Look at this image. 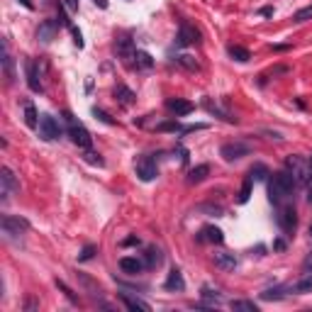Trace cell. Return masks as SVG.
Returning a JSON list of instances; mask_svg holds the SVG:
<instances>
[{
	"mask_svg": "<svg viewBox=\"0 0 312 312\" xmlns=\"http://www.w3.org/2000/svg\"><path fill=\"white\" fill-rule=\"evenodd\" d=\"M176 42H178V46L195 44V42H198V30H195L190 22L183 20V22H180V30H178V39H176Z\"/></svg>",
	"mask_w": 312,
	"mask_h": 312,
	"instance_id": "obj_13",
	"label": "cell"
},
{
	"mask_svg": "<svg viewBox=\"0 0 312 312\" xmlns=\"http://www.w3.org/2000/svg\"><path fill=\"white\" fill-rule=\"evenodd\" d=\"M115 98L122 102L124 108L134 105V100H137V95H134V93H132L129 88H127V86H117V88H115Z\"/></svg>",
	"mask_w": 312,
	"mask_h": 312,
	"instance_id": "obj_25",
	"label": "cell"
},
{
	"mask_svg": "<svg viewBox=\"0 0 312 312\" xmlns=\"http://www.w3.org/2000/svg\"><path fill=\"white\" fill-rule=\"evenodd\" d=\"M134 59H137V68H151L154 66V59L146 54V51H137Z\"/></svg>",
	"mask_w": 312,
	"mask_h": 312,
	"instance_id": "obj_31",
	"label": "cell"
},
{
	"mask_svg": "<svg viewBox=\"0 0 312 312\" xmlns=\"http://www.w3.org/2000/svg\"><path fill=\"white\" fill-rule=\"evenodd\" d=\"M20 190V183L15 178V173H12L8 166L0 168V195H3V202H8L12 198V193H17Z\"/></svg>",
	"mask_w": 312,
	"mask_h": 312,
	"instance_id": "obj_8",
	"label": "cell"
},
{
	"mask_svg": "<svg viewBox=\"0 0 312 312\" xmlns=\"http://www.w3.org/2000/svg\"><path fill=\"white\" fill-rule=\"evenodd\" d=\"M166 108L173 112L176 117H186V115H190V112L195 110V105H193V102H188V100H183V98H168Z\"/></svg>",
	"mask_w": 312,
	"mask_h": 312,
	"instance_id": "obj_14",
	"label": "cell"
},
{
	"mask_svg": "<svg viewBox=\"0 0 312 312\" xmlns=\"http://www.w3.org/2000/svg\"><path fill=\"white\" fill-rule=\"evenodd\" d=\"M249 176H251V180H264L266 176H271V171H268L266 164H254L251 171H249Z\"/></svg>",
	"mask_w": 312,
	"mask_h": 312,
	"instance_id": "obj_30",
	"label": "cell"
},
{
	"mask_svg": "<svg viewBox=\"0 0 312 312\" xmlns=\"http://www.w3.org/2000/svg\"><path fill=\"white\" fill-rule=\"evenodd\" d=\"M59 27H61V22H59V20H44V22L37 27V39H39L42 44H49V42L56 37Z\"/></svg>",
	"mask_w": 312,
	"mask_h": 312,
	"instance_id": "obj_11",
	"label": "cell"
},
{
	"mask_svg": "<svg viewBox=\"0 0 312 312\" xmlns=\"http://www.w3.org/2000/svg\"><path fill=\"white\" fill-rule=\"evenodd\" d=\"M212 261H215V266L220 268V271H234L237 268V256L234 254H227V251H220V254H212Z\"/></svg>",
	"mask_w": 312,
	"mask_h": 312,
	"instance_id": "obj_16",
	"label": "cell"
},
{
	"mask_svg": "<svg viewBox=\"0 0 312 312\" xmlns=\"http://www.w3.org/2000/svg\"><path fill=\"white\" fill-rule=\"evenodd\" d=\"M61 134H64V129H61V124H59L56 117H51V115H42L39 117V137L44 142H54Z\"/></svg>",
	"mask_w": 312,
	"mask_h": 312,
	"instance_id": "obj_6",
	"label": "cell"
},
{
	"mask_svg": "<svg viewBox=\"0 0 312 312\" xmlns=\"http://www.w3.org/2000/svg\"><path fill=\"white\" fill-rule=\"evenodd\" d=\"M24 71H27V86L32 93H42V81H39V64L34 61V59H27V64H24Z\"/></svg>",
	"mask_w": 312,
	"mask_h": 312,
	"instance_id": "obj_10",
	"label": "cell"
},
{
	"mask_svg": "<svg viewBox=\"0 0 312 312\" xmlns=\"http://www.w3.org/2000/svg\"><path fill=\"white\" fill-rule=\"evenodd\" d=\"M37 307H39V300H37V298H27V300H24V310H27V312L37 310Z\"/></svg>",
	"mask_w": 312,
	"mask_h": 312,
	"instance_id": "obj_43",
	"label": "cell"
},
{
	"mask_svg": "<svg viewBox=\"0 0 312 312\" xmlns=\"http://www.w3.org/2000/svg\"><path fill=\"white\" fill-rule=\"evenodd\" d=\"M273 249H278V251H283V249H285V242H273Z\"/></svg>",
	"mask_w": 312,
	"mask_h": 312,
	"instance_id": "obj_46",
	"label": "cell"
},
{
	"mask_svg": "<svg viewBox=\"0 0 312 312\" xmlns=\"http://www.w3.org/2000/svg\"><path fill=\"white\" fill-rule=\"evenodd\" d=\"M0 227H3V234H5V237H20V234H24L30 229V222H27L24 217H17V215H3Z\"/></svg>",
	"mask_w": 312,
	"mask_h": 312,
	"instance_id": "obj_5",
	"label": "cell"
},
{
	"mask_svg": "<svg viewBox=\"0 0 312 312\" xmlns=\"http://www.w3.org/2000/svg\"><path fill=\"white\" fill-rule=\"evenodd\" d=\"M95 5H100L102 10H105V8H108V0H95Z\"/></svg>",
	"mask_w": 312,
	"mask_h": 312,
	"instance_id": "obj_49",
	"label": "cell"
},
{
	"mask_svg": "<svg viewBox=\"0 0 312 312\" xmlns=\"http://www.w3.org/2000/svg\"><path fill=\"white\" fill-rule=\"evenodd\" d=\"M210 176V166L207 164H200V166H195V168H190V173H188V183L190 186H195V183H202V180Z\"/></svg>",
	"mask_w": 312,
	"mask_h": 312,
	"instance_id": "obj_22",
	"label": "cell"
},
{
	"mask_svg": "<svg viewBox=\"0 0 312 312\" xmlns=\"http://www.w3.org/2000/svg\"><path fill=\"white\" fill-rule=\"evenodd\" d=\"M293 20H295V22H307V20H312V5H307V8L298 10L295 15H293Z\"/></svg>",
	"mask_w": 312,
	"mask_h": 312,
	"instance_id": "obj_38",
	"label": "cell"
},
{
	"mask_svg": "<svg viewBox=\"0 0 312 312\" xmlns=\"http://www.w3.org/2000/svg\"><path fill=\"white\" fill-rule=\"evenodd\" d=\"M64 120H66V124H68V137H71V142H73L78 149H90V146H93V137H90L88 129L78 122L71 112H64Z\"/></svg>",
	"mask_w": 312,
	"mask_h": 312,
	"instance_id": "obj_2",
	"label": "cell"
},
{
	"mask_svg": "<svg viewBox=\"0 0 312 312\" xmlns=\"http://www.w3.org/2000/svg\"><path fill=\"white\" fill-rule=\"evenodd\" d=\"M156 129L159 132H178V134H183V124H178V122H161V124H156Z\"/></svg>",
	"mask_w": 312,
	"mask_h": 312,
	"instance_id": "obj_36",
	"label": "cell"
},
{
	"mask_svg": "<svg viewBox=\"0 0 312 312\" xmlns=\"http://www.w3.org/2000/svg\"><path fill=\"white\" fill-rule=\"evenodd\" d=\"M161 264H164V254H161V249H159V246H146L144 266L149 268V271H154V268H159Z\"/></svg>",
	"mask_w": 312,
	"mask_h": 312,
	"instance_id": "obj_17",
	"label": "cell"
},
{
	"mask_svg": "<svg viewBox=\"0 0 312 312\" xmlns=\"http://www.w3.org/2000/svg\"><path fill=\"white\" fill-rule=\"evenodd\" d=\"M115 49L120 51V56H122L124 61H127V59H134V54H137V49L132 46V42H129V39H120Z\"/></svg>",
	"mask_w": 312,
	"mask_h": 312,
	"instance_id": "obj_28",
	"label": "cell"
},
{
	"mask_svg": "<svg viewBox=\"0 0 312 312\" xmlns=\"http://www.w3.org/2000/svg\"><path fill=\"white\" fill-rule=\"evenodd\" d=\"M95 251H98V246L95 244H86L83 246V251L78 254V261H90V258L95 256Z\"/></svg>",
	"mask_w": 312,
	"mask_h": 312,
	"instance_id": "obj_37",
	"label": "cell"
},
{
	"mask_svg": "<svg viewBox=\"0 0 312 312\" xmlns=\"http://www.w3.org/2000/svg\"><path fill=\"white\" fill-rule=\"evenodd\" d=\"M310 239H312V222H310Z\"/></svg>",
	"mask_w": 312,
	"mask_h": 312,
	"instance_id": "obj_51",
	"label": "cell"
},
{
	"mask_svg": "<svg viewBox=\"0 0 312 312\" xmlns=\"http://www.w3.org/2000/svg\"><path fill=\"white\" fill-rule=\"evenodd\" d=\"M261 15H264V17H271V15H273V8H261Z\"/></svg>",
	"mask_w": 312,
	"mask_h": 312,
	"instance_id": "obj_45",
	"label": "cell"
},
{
	"mask_svg": "<svg viewBox=\"0 0 312 312\" xmlns=\"http://www.w3.org/2000/svg\"><path fill=\"white\" fill-rule=\"evenodd\" d=\"M198 239H200V242H212V244H222L224 234H222V229H217V227H202V232Z\"/></svg>",
	"mask_w": 312,
	"mask_h": 312,
	"instance_id": "obj_21",
	"label": "cell"
},
{
	"mask_svg": "<svg viewBox=\"0 0 312 312\" xmlns=\"http://www.w3.org/2000/svg\"><path fill=\"white\" fill-rule=\"evenodd\" d=\"M285 171H288L295 186H307L310 183V161H305L302 156H288L285 159Z\"/></svg>",
	"mask_w": 312,
	"mask_h": 312,
	"instance_id": "obj_3",
	"label": "cell"
},
{
	"mask_svg": "<svg viewBox=\"0 0 312 312\" xmlns=\"http://www.w3.org/2000/svg\"><path fill=\"white\" fill-rule=\"evenodd\" d=\"M198 210L210 212V215H215V217H222L224 215V207H220V205H198Z\"/></svg>",
	"mask_w": 312,
	"mask_h": 312,
	"instance_id": "obj_39",
	"label": "cell"
},
{
	"mask_svg": "<svg viewBox=\"0 0 312 312\" xmlns=\"http://www.w3.org/2000/svg\"><path fill=\"white\" fill-rule=\"evenodd\" d=\"M93 115H95V120H100V122H105V124H115V120H112L108 112H102V110H98V108H93Z\"/></svg>",
	"mask_w": 312,
	"mask_h": 312,
	"instance_id": "obj_41",
	"label": "cell"
},
{
	"mask_svg": "<svg viewBox=\"0 0 312 312\" xmlns=\"http://www.w3.org/2000/svg\"><path fill=\"white\" fill-rule=\"evenodd\" d=\"M124 244H127V246H132V244H139V239H137V237H129V239H124Z\"/></svg>",
	"mask_w": 312,
	"mask_h": 312,
	"instance_id": "obj_47",
	"label": "cell"
},
{
	"mask_svg": "<svg viewBox=\"0 0 312 312\" xmlns=\"http://www.w3.org/2000/svg\"><path fill=\"white\" fill-rule=\"evenodd\" d=\"M249 144H244V142H227V144H222V149H220V156H222L224 161H237V159H244V156H249Z\"/></svg>",
	"mask_w": 312,
	"mask_h": 312,
	"instance_id": "obj_9",
	"label": "cell"
},
{
	"mask_svg": "<svg viewBox=\"0 0 312 312\" xmlns=\"http://www.w3.org/2000/svg\"><path fill=\"white\" fill-rule=\"evenodd\" d=\"M176 61H178L180 66H186L188 68V71H198V61H195V59H193V56H188V54H180V56H176Z\"/></svg>",
	"mask_w": 312,
	"mask_h": 312,
	"instance_id": "obj_34",
	"label": "cell"
},
{
	"mask_svg": "<svg viewBox=\"0 0 312 312\" xmlns=\"http://www.w3.org/2000/svg\"><path fill=\"white\" fill-rule=\"evenodd\" d=\"M56 288L61 290V293H64V295H66V298H68L71 302H73V305H78V302H81V300H78V295H76V293H73L71 288H68V285L64 283V280H59V278H56Z\"/></svg>",
	"mask_w": 312,
	"mask_h": 312,
	"instance_id": "obj_35",
	"label": "cell"
},
{
	"mask_svg": "<svg viewBox=\"0 0 312 312\" xmlns=\"http://www.w3.org/2000/svg\"><path fill=\"white\" fill-rule=\"evenodd\" d=\"M200 300L212 310L215 305H222V295H220L217 290H212L210 285H202V288H200Z\"/></svg>",
	"mask_w": 312,
	"mask_h": 312,
	"instance_id": "obj_20",
	"label": "cell"
},
{
	"mask_svg": "<svg viewBox=\"0 0 312 312\" xmlns=\"http://www.w3.org/2000/svg\"><path fill=\"white\" fill-rule=\"evenodd\" d=\"M290 293H295V295L312 293V271H305V273L300 276V280H295V283L290 285Z\"/></svg>",
	"mask_w": 312,
	"mask_h": 312,
	"instance_id": "obj_18",
	"label": "cell"
},
{
	"mask_svg": "<svg viewBox=\"0 0 312 312\" xmlns=\"http://www.w3.org/2000/svg\"><path fill=\"white\" fill-rule=\"evenodd\" d=\"M290 293V285H276V288H266L261 293V300H283Z\"/></svg>",
	"mask_w": 312,
	"mask_h": 312,
	"instance_id": "obj_23",
	"label": "cell"
},
{
	"mask_svg": "<svg viewBox=\"0 0 312 312\" xmlns=\"http://www.w3.org/2000/svg\"><path fill=\"white\" fill-rule=\"evenodd\" d=\"M229 56H232L234 61H239V64H246L249 59H251V51L249 49H244V46H239V44H229Z\"/></svg>",
	"mask_w": 312,
	"mask_h": 312,
	"instance_id": "obj_26",
	"label": "cell"
},
{
	"mask_svg": "<svg viewBox=\"0 0 312 312\" xmlns=\"http://www.w3.org/2000/svg\"><path fill=\"white\" fill-rule=\"evenodd\" d=\"M78 276V280H81V283H83V285H86V288L90 290V295H93V298H100V285H98V283H95V280L90 278V276H86V273H76Z\"/></svg>",
	"mask_w": 312,
	"mask_h": 312,
	"instance_id": "obj_27",
	"label": "cell"
},
{
	"mask_svg": "<svg viewBox=\"0 0 312 312\" xmlns=\"http://www.w3.org/2000/svg\"><path fill=\"white\" fill-rule=\"evenodd\" d=\"M71 32H73V44H76L78 49H83V37H81V30L71 27Z\"/></svg>",
	"mask_w": 312,
	"mask_h": 312,
	"instance_id": "obj_42",
	"label": "cell"
},
{
	"mask_svg": "<svg viewBox=\"0 0 312 312\" xmlns=\"http://www.w3.org/2000/svg\"><path fill=\"white\" fill-rule=\"evenodd\" d=\"M307 161H310V183H312V156L307 159Z\"/></svg>",
	"mask_w": 312,
	"mask_h": 312,
	"instance_id": "obj_50",
	"label": "cell"
},
{
	"mask_svg": "<svg viewBox=\"0 0 312 312\" xmlns=\"http://www.w3.org/2000/svg\"><path fill=\"white\" fill-rule=\"evenodd\" d=\"M3 68H5V76L8 81H15V73H12V59H10V51H8V42H5V56H3Z\"/></svg>",
	"mask_w": 312,
	"mask_h": 312,
	"instance_id": "obj_33",
	"label": "cell"
},
{
	"mask_svg": "<svg viewBox=\"0 0 312 312\" xmlns=\"http://www.w3.org/2000/svg\"><path fill=\"white\" fill-rule=\"evenodd\" d=\"M20 3H22L24 8H27V10H34V5H32V0H20Z\"/></svg>",
	"mask_w": 312,
	"mask_h": 312,
	"instance_id": "obj_48",
	"label": "cell"
},
{
	"mask_svg": "<svg viewBox=\"0 0 312 312\" xmlns=\"http://www.w3.org/2000/svg\"><path fill=\"white\" fill-rule=\"evenodd\" d=\"M86 161L93 164V166H105V161L100 159V154H95V151H90V149H86Z\"/></svg>",
	"mask_w": 312,
	"mask_h": 312,
	"instance_id": "obj_40",
	"label": "cell"
},
{
	"mask_svg": "<svg viewBox=\"0 0 312 312\" xmlns=\"http://www.w3.org/2000/svg\"><path fill=\"white\" fill-rule=\"evenodd\" d=\"M66 5H68V10H78V0H66Z\"/></svg>",
	"mask_w": 312,
	"mask_h": 312,
	"instance_id": "obj_44",
	"label": "cell"
},
{
	"mask_svg": "<svg viewBox=\"0 0 312 312\" xmlns=\"http://www.w3.org/2000/svg\"><path fill=\"white\" fill-rule=\"evenodd\" d=\"M276 222H278V227L283 229V232L293 234L295 229H298V215H295V210L290 207V205H278V215H276Z\"/></svg>",
	"mask_w": 312,
	"mask_h": 312,
	"instance_id": "obj_7",
	"label": "cell"
},
{
	"mask_svg": "<svg viewBox=\"0 0 312 312\" xmlns=\"http://www.w3.org/2000/svg\"><path fill=\"white\" fill-rule=\"evenodd\" d=\"M295 190V180L290 176L288 171H278V173H271V180H268V198L271 202L278 207L283 202L288 200Z\"/></svg>",
	"mask_w": 312,
	"mask_h": 312,
	"instance_id": "obj_1",
	"label": "cell"
},
{
	"mask_svg": "<svg viewBox=\"0 0 312 312\" xmlns=\"http://www.w3.org/2000/svg\"><path fill=\"white\" fill-rule=\"evenodd\" d=\"M144 261L137 256H122L120 258V271L122 273H127V276H139L142 271H144Z\"/></svg>",
	"mask_w": 312,
	"mask_h": 312,
	"instance_id": "obj_12",
	"label": "cell"
},
{
	"mask_svg": "<svg viewBox=\"0 0 312 312\" xmlns=\"http://www.w3.org/2000/svg\"><path fill=\"white\" fill-rule=\"evenodd\" d=\"M164 288L166 290H186V280H183V273H180L178 268H171L168 271V278H166V283H164Z\"/></svg>",
	"mask_w": 312,
	"mask_h": 312,
	"instance_id": "obj_19",
	"label": "cell"
},
{
	"mask_svg": "<svg viewBox=\"0 0 312 312\" xmlns=\"http://www.w3.org/2000/svg\"><path fill=\"white\" fill-rule=\"evenodd\" d=\"M134 168H137V176H139V180H144V183H149V180H154L156 176H159V168H156L154 156H149V154L137 156Z\"/></svg>",
	"mask_w": 312,
	"mask_h": 312,
	"instance_id": "obj_4",
	"label": "cell"
},
{
	"mask_svg": "<svg viewBox=\"0 0 312 312\" xmlns=\"http://www.w3.org/2000/svg\"><path fill=\"white\" fill-rule=\"evenodd\" d=\"M24 124L30 129H39V115H37V108L30 100L24 102Z\"/></svg>",
	"mask_w": 312,
	"mask_h": 312,
	"instance_id": "obj_24",
	"label": "cell"
},
{
	"mask_svg": "<svg viewBox=\"0 0 312 312\" xmlns=\"http://www.w3.org/2000/svg\"><path fill=\"white\" fill-rule=\"evenodd\" d=\"M251 183H254V180H251V176H246L244 183H242V190H239V202H242V205L251 198Z\"/></svg>",
	"mask_w": 312,
	"mask_h": 312,
	"instance_id": "obj_32",
	"label": "cell"
},
{
	"mask_svg": "<svg viewBox=\"0 0 312 312\" xmlns=\"http://www.w3.org/2000/svg\"><path fill=\"white\" fill-rule=\"evenodd\" d=\"M120 300L124 302V307L132 312H151V305L149 302H144L142 298H134V295H129V293H120Z\"/></svg>",
	"mask_w": 312,
	"mask_h": 312,
	"instance_id": "obj_15",
	"label": "cell"
},
{
	"mask_svg": "<svg viewBox=\"0 0 312 312\" xmlns=\"http://www.w3.org/2000/svg\"><path fill=\"white\" fill-rule=\"evenodd\" d=\"M232 310H237V312H258V305L254 300H232Z\"/></svg>",
	"mask_w": 312,
	"mask_h": 312,
	"instance_id": "obj_29",
	"label": "cell"
}]
</instances>
